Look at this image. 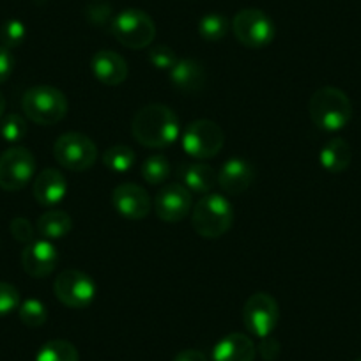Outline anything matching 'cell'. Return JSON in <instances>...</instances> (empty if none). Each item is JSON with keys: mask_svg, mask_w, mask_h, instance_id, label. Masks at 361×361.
<instances>
[{"mask_svg": "<svg viewBox=\"0 0 361 361\" xmlns=\"http://www.w3.org/2000/svg\"><path fill=\"white\" fill-rule=\"evenodd\" d=\"M192 192L183 183H170L163 186L154 197V213L165 224L185 220L193 209Z\"/></svg>", "mask_w": 361, "mask_h": 361, "instance_id": "cell-12", "label": "cell"}, {"mask_svg": "<svg viewBox=\"0 0 361 361\" xmlns=\"http://www.w3.org/2000/svg\"><path fill=\"white\" fill-rule=\"evenodd\" d=\"M36 173V159L27 147H11L0 156V188L18 192Z\"/></svg>", "mask_w": 361, "mask_h": 361, "instance_id": "cell-11", "label": "cell"}, {"mask_svg": "<svg viewBox=\"0 0 361 361\" xmlns=\"http://www.w3.org/2000/svg\"><path fill=\"white\" fill-rule=\"evenodd\" d=\"M312 123L324 131H340L353 119V103L343 90L321 87L308 102Z\"/></svg>", "mask_w": 361, "mask_h": 361, "instance_id": "cell-2", "label": "cell"}, {"mask_svg": "<svg viewBox=\"0 0 361 361\" xmlns=\"http://www.w3.org/2000/svg\"><path fill=\"white\" fill-rule=\"evenodd\" d=\"M255 343L245 333L224 336L213 349V361H253Z\"/></svg>", "mask_w": 361, "mask_h": 361, "instance_id": "cell-19", "label": "cell"}, {"mask_svg": "<svg viewBox=\"0 0 361 361\" xmlns=\"http://www.w3.org/2000/svg\"><path fill=\"white\" fill-rule=\"evenodd\" d=\"M0 135L9 144H16L27 135L25 119L18 114H9L4 119H0Z\"/></svg>", "mask_w": 361, "mask_h": 361, "instance_id": "cell-28", "label": "cell"}, {"mask_svg": "<svg viewBox=\"0 0 361 361\" xmlns=\"http://www.w3.org/2000/svg\"><path fill=\"white\" fill-rule=\"evenodd\" d=\"M34 199L44 207H54L62 202L68 193V180L57 169H44L34 179Z\"/></svg>", "mask_w": 361, "mask_h": 361, "instance_id": "cell-17", "label": "cell"}, {"mask_svg": "<svg viewBox=\"0 0 361 361\" xmlns=\"http://www.w3.org/2000/svg\"><path fill=\"white\" fill-rule=\"evenodd\" d=\"M112 206L126 220H144L151 213V197L135 183H123L112 192Z\"/></svg>", "mask_w": 361, "mask_h": 361, "instance_id": "cell-13", "label": "cell"}, {"mask_svg": "<svg viewBox=\"0 0 361 361\" xmlns=\"http://www.w3.org/2000/svg\"><path fill=\"white\" fill-rule=\"evenodd\" d=\"M179 176L183 179V185L199 195H207L213 192L214 186L218 185V173L214 172L213 166L204 165V163H190L179 169Z\"/></svg>", "mask_w": 361, "mask_h": 361, "instance_id": "cell-20", "label": "cell"}, {"mask_svg": "<svg viewBox=\"0 0 361 361\" xmlns=\"http://www.w3.org/2000/svg\"><path fill=\"white\" fill-rule=\"evenodd\" d=\"M319 161H321L322 169L328 172L340 173L349 169L350 161H353V149L343 138H331L321 149Z\"/></svg>", "mask_w": 361, "mask_h": 361, "instance_id": "cell-21", "label": "cell"}, {"mask_svg": "<svg viewBox=\"0 0 361 361\" xmlns=\"http://www.w3.org/2000/svg\"><path fill=\"white\" fill-rule=\"evenodd\" d=\"M90 71L99 83L117 87L126 82L128 64L123 55L112 50H102L90 59Z\"/></svg>", "mask_w": 361, "mask_h": 361, "instance_id": "cell-15", "label": "cell"}, {"mask_svg": "<svg viewBox=\"0 0 361 361\" xmlns=\"http://www.w3.org/2000/svg\"><path fill=\"white\" fill-rule=\"evenodd\" d=\"M170 82L180 92L195 94L206 85V69L199 61L183 59L170 69Z\"/></svg>", "mask_w": 361, "mask_h": 361, "instance_id": "cell-18", "label": "cell"}, {"mask_svg": "<svg viewBox=\"0 0 361 361\" xmlns=\"http://www.w3.org/2000/svg\"><path fill=\"white\" fill-rule=\"evenodd\" d=\"M354 361H361V356H360V357H357V360H354Z\"/></svg>", "mask_w": 361, "mask_h": 361, "instance_id": "cell-37", "label": "cell"}, {"mask_svg": "<svg viewBox=\"0 0 361 361\" xmlns=\"http://www.w3.org/2000/svg\"><path fill=\"white\" fill-rule=\"evenodd\" d=\"M78 349L68 340H50L37 350L36 361H78Z\"/></svg>", "mask_w": 361, "mask_h": 361, "instance_id": "cell-23", "label": "cell"}, {"mask_svg": "<svg viewBox=\"0 0 361 361\" xmlns=\"http://www.w3.org/2000/svg\"><path fill=\"white\" fill-rule=\"evenodd\" d=\"M73 220L66 211L61 209H50L43 213L37 220V232L43 239L48 241H55V239H62L71 232Z\"/></svg>", "mask_w": 361, "mask_h": 361, "instance_id": "cell-22", "label": "cell"}, {"mask_svg": "<svg viewBox=\"0 0 361 361\" xmlns=\"http://www.w3.org/2000/svg\"><path fill=\"white\" fill-rule=\"evenodd\" d=\"M20 321L29 328H39L47 322L48 310L39 300H27L20 305Z\"/></svg>", "mask_w": 361, "mask_h": 361, "instance_id": "cell-27", "label": "cell"}, {"mask_svg": "<svg viewBox=\"0 0 361 361\" xmlns=\"http://www.w3.org/2000/svg\"><path fill=\"white\" fill-rule=\"evenodd\" d=\"M253 180V166L243 158H231L218 172V185L227 195H243Z\"/></svg>", "mask_w": 361, "mask_h": 361, "instance_id": "cell-16", "label": "cell"}, {"mask_svg": "<svg viewBox=\"0 0 361 361\" xmlns=\"http://www.w3.org/2000/svg\"><path fill=\"white\" fill-rule=\"evenodd\" d=\"M57 248L48 239L32 241L22 252V266L27 275L32 279H44L51 275L57 267Z\"/></svg>", "mask_w": 361, "mask_h": 361, "instance_id": "cell-14", "label": "cell"}, {"mask_svg": "<svg viewBox=\"0 0 361 361\" xmlns=\"http://www.w3.org/2000/svg\"><path fill=\"white\" fill-rule=\"evenodd\" d=\"M9 231L16 241L25 243V245H30L34 241V227L27 218H15L9 225Z\"/></svg>", "mask_w": 361, "mask_h": 361, "instance_id": "cell-32", "label": "cell"}, {"mask_svg": "<svg viewBox=\"0 0 361 361\" xmlns=\"http://www.w3.org/2000/svg\"><path fill=\"white\" fill-rule=\"evenodd\" d=\"M173 361H207V357L206 354L200 353V350L186 349L183 350V353L177 354V356L173 357Z\"/></svg>", "mask_w": 361, "mask_h": 361, "instance_id": "cell-35", "label": "cell"}, {"mask_svg": "<svg viewBox=\"0 0 361 361\" xmlns=\"http://www.w3.org/2000/svg\"><path fill=\"white\" fill-rule=\"evenodd\" d=\"M114 37L130 50H144L154 41L156 25L147 13L140 9H124L110 23Z\"/></svg>", "mask_w": 361, "mask_h": 361, "instance_id": "cell-5", "label": "cell"}, {"mask_svg": "<svg viewBox=\"0 0 361 361\" xmlns=\"http://www.w3.org/2000/svg\"><path fill=\"white\" fill-rule=\"evenodd\" d=\"M260 354H262L264 360L273 361L280 354V343L275 338H271V335L266 336L260 343Z\"/></svg>", "mask_w": 361, "mask_h": 361, "instance_id": "cell-34", "label": "cell"}, {"mask_svg": "<svg viewBox=\"0 0 361 361\" xmlns=\"http://www.w3.org/2000/svg\"><path fill=\"white\" fill-rule=\"evenodd\" d=\"M68 106L64 92L51 85L30 87L22 98V109L25 116L41 126L61 123L68 114Z\"/></svg>", "mask_w": 361, "mask_h": 361, "instance_id": "cell-4", "label": "cell"}, {"mask_svg": "<svg viewBox=\"0 0 361 361\" xmlns=\"http://www.w3.org/2000/svg\"><path fill=\"white\" fill-rule=\"evenodd\" d=\"M177 55L172 48L165 47V44H158V47H152L149 51V62L154 66L159 71H170L173 66L177 64Z\"/></svg>", "mask_w": 361, "mask_h": 361, "instance_id": "cell-30", "label": "cell"}, {"mask_svg": "<svg viewBox=\"0 0 361 361\" xmlns=\"http://www.w3.org/2000/svg\"><path fill=\"white\" fill-rule=\"evenodd\" d=\"M140 172L144 180H147L149 185H161L170 176V163L166 156L152 154L142 163Z\"/></svg>", "mask_w": 361, "mask_h": 361, "instance_id": "cell-25", "label": "cell"}, {"mask_svg": "<svg viewBox=\"0 0 361 361\" xmlns=\"http://www.w3.org/2000/svg\"><path fill=\"white\" fill-rule=\"evenodd\" d=\"M4 110H6V98L4 94L0 92V119H2V116H4Z\"/></svg>", "mask_w": 361, "mask_h": 361, "instance_id": "cell-36", "label": "cell"}, {"mask_svg": "<svg viewBox=\"0 0 361 361\" xmlns=\"http://www.w3.org/2000/svg\"><path fill=\"white\" fill-rule=\"evenodd\" d=\"M13 68H15V59L11 51L0 44V83H4L11 76Z\"/></svg>", "mask_w": 361, "mask_h": 361, "instance_id": "cell-33", "label": "cell"}, {"mask_svg": "<svg viewBox=\"0 0 361 361\" xmlns=\"http://www.w3.org/2000/svg\"><path fill=\"white\" fill-rule=\"evenodd\" d=\"M180 124L176 112L161 103H152L138 110L131 123V135L138 144L151 149H163L179 138Z\"/></svg>", "mask_w": 361, "mask_h": 361, "instance_id": "cell-1", "label": "cell"}, {"mask_svg": "<svg viewBox=\"0 0 361 361\" xmlns=\"http://www.w3.org/2000/svg\"><path fill=\"white\" fill-rule=\"evenodd\" d=\"M27 37V29L20 20H8L4 25L0 27V43L2 47L11 50L23 44Z\"/></svg>", "mask_w": 361, "mask_h": 361, "instance_id": "cell-29", "label": "cell"}, {"mask_svg": "<svg viewBox=\"0 0 361 361\" xmlns=\"http://www.w3.org/2000/svg\"><path fill=\"white\" fill-rule=\"evenodd\" d=\"M180 142L186 154L192 158L209 159L224 149L225 133L214 121L199 119L185 128Z\"/></svg>", "mask_w": 361, "mask_h": 361, "instance_id": "cell-7", "label": "cell"}, {"mask_svg": "<svg viewBox=\"0 0 361 361\" xmlns=\"http://www.w3.org/2000/svg\"><path fill=\"white\" fill-rule=\"evenodd\" d=\"M228 27H231V23L224 15L211 13V15L202 16V20L199 22V34L206 41L216 43V41H221L227 36Z\"/></svg>", "mask_w": 361, "mask_h": 361, "instance_id": "cell-26", "label": "cell"}, {"mask_svg": "<svg viewBox=\"0 0 361 361\" xmlns=\"http://www.w3.org/2000/svg\"><path fill=\"white\" fill-rule=\"evenodd\" d=\"M96 290L98 287H96L94 280L80 269L62 271L54 282V293L57 300L75 310L89 307L94 301Z\"/></svg>", "mask_w": 361, "mask_h": 361, "instance_id": "cell-9", "label": "cell"}, {"mask_svg": "<svg viewBox=\"0 0 361 361\" xmlns=\"http://www.w3.org/2000/svg\"><path fill=\"white\" fill-rule=\"evenodd\" d=\"M20 308V293L15 286L0 282V317Z\"/></svg>", "mask_w": 361, "mask_h": 361, "instance_id": "cell-31", "label": "cell"}, {"mask_svg": "<svg viewBox=\"0 0 361 361\" xmlns=\"http://www.w3.org/2000/svg\"><path fill=\"white\" fill-rule=\"evenodd\" d=\"M135 161H137L135 151L128 145H114V147L106 149L105 154H103V163H105L106 169L117 173H124L131 170Z\"/></svg>", "mask_w": 361, "mask_h": 361, "instance_id": "cell-24", "label": "cell"}, {"mask_svg": "<svg viewBox=\"0 0 361 361\" xmlns=\"http://www.w3.org/2000/svg\"><path fill=\"white\" fill-rule=\"evenodd\" d=\"M54 156L57 163L73 172L89 170L98 159V147L87 135L69 131L55 140Z\"/></svg>", "mask_w": 361, "mask_h": 361, "instance_id": "cell-6", "label": "cell"}, {"mask_svg": "<svg viewBox=\"0 0 361 361\" xmlns=\"http://www.w3.org/2000/svg\"><path fill=\"white\" fill-rule=\"evenodd\" d=\"M235 39L246 48H264L275 39V23L260 9H243L231 23Z\"/></svg>", "mask_w": 361, "mask_h": 361, "instance_id": "cell-8", "label": "cell"}, {"mask_svg": "<svg viewBox=\"0 0 361 361\" xmlns=\"http://www.w3.org/2000/svg\"><path fill=\"white\" fill-rule=\"evenodd\" d=\"M280 321V308L276 300L267 293H255L243 307V322L253 336L266 338L275 331Z\"/></svg>", "mask_w": 361, "mask_h": 361, "instance_id": "cell-10", "label": "cell"}, {"mask_svg": "<svg viewBox=\"0 0 361 361\" xmlns=\"http://www.w3.org/2000/svg\"><path fill=\"white\" fill-rule=\"evenodd\" d=\"M234 224L232 204L218 193H207L195 204L192 213L193 231L204 239H218L227 234Z\"/></svg>", "mask_w": 361, "mask_h": 361, "instance_id": "cell-3", "label": "cell"}]
</instances>
